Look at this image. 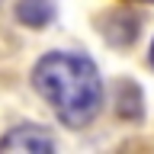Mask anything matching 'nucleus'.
Instances as JSON below:
<instances>
[{"mask_svg": "<svg viewBox=\"0 0 154 154\" xmlns=\"http://www.w3.org/2000/svg\"><path fill=\"white\" fill-rule=\"evenodd\" d=\"M32 87L67 128H84L103 106V80L90 58L71 51H48L32 67Z\"/></svg>", "mask_w": 154, "mask_h": 154, "instance_id": "obj_1", "label": "nucleus"}, {"mask_svg": "<svg viewBox=\"0 0 154 154\" xmlns=\"http://www.w3.org/2000/svg\"><path fill=\"white\" fill-rule=\"evenodd\" d=\"M58 144L55 138L45 132V128H38V125H19V128H13V132H7L3 138H0V151H55Z\"/></svg>", "mask_w": 154, "mask_h": 154, "instance_id": "obj_2", "label": "nucleus"}, {"mask_svg": "<svg viewBox=\"0 0 154 154\" xmlns=\"http://www.w3.org/2000/svg\"><path fill=\"white\" fill-rule=\"evenodd\" d=\"M16 16L26 23V26H48L51 23V16H55V7H51V0H19V10Z\"/></svg>", "mask_w": 154, "mask_h": 154, "instance_id": "obj_3", "label": "nucleus"}, {"mask_svg": "<svg viewBox=\"0 0 154 154\" xmlns=\"http://www.w3.org/2000/svg\"><path fill=\"white\" fill-rule=\"evenodd\" d=\"M151 64H154V45H151Z\"/></svg>", "mask_w": 154, "mask_h": 154, "instance_id": "obj_4", "label": "nucleus"}]
</instances>
